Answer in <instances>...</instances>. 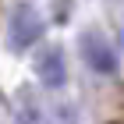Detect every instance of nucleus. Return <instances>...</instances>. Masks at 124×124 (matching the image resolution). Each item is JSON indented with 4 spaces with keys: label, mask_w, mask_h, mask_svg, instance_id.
Masks as SVG:
<instances>
[{
    "label": "nucleus",
    "mask_w": 124,
    "mask_h": 124,
    "mask_svg": "<svg viewBox=\"0 0 124 124\" xmlns=\"http://www.w3.org/2000/svg\"><path fill=\"white\" fill-rule=\"evenodd\" d=\"M36 75L46 89H60L67 82V64H64V50L60 46H46L43 57L36 60Z\"/></svg>",
    "instance_id": "7ed1b4c3"
},
{
    "label": "nucleus",
    "mask_w": 124,
    "mask_h": 124,
    "mask_svg": "<svg viewBox=\"0 0 124 124\" xmlns=\"http://www.w3.org/2000/svg\"><path fill=\"white\" fill-rule=\"evenodd\" d=\"M121 43H124V32H121Z\"/></svg>",
    "instance_id": "20e7f679"
},
{
    "label": "nucleus",
    "mask_w": 124,
    "mask_h": 124,
    "mask_svg": "<svg viewBox=\"0 0 124 124\" xmlns=\"http://www.w3.org/2000/svg\"><path fill=\"white\" fill-rule=\"evenodd\" d=\"M82 57H85V64L92 67V71H99V75H117V53H114V46H110L99 32H85V36H82Z\"/></svg>",
    "instance_id": "f03ea898"
},
{
    "label": "nucleus",
    "mask_w": 124,
    "mask_h": 124,
    "mask_svg": "<svg viewBox=\"0 0 124 124\" xmlns=\"http://www.w3.org/2000/svg\"><path fill=\"white\" fill-rule=\"evenodd\" d=\"M39 39H43V14L32 7L29 0L18 4V7L11 11V25H7V46L11 50H29L36 46Z\"/></svg>",
    "instance_id": "f257e3e1"
},
{
    "label": "nucleus",
    "mask_w": 124,
    "mask_h": 124,
    "mask_svg": "<svg viewBox=\"0 0 124 124\" xmlns=\"http://www.w3.org/2000/svg\"><path fill=\"white\" fill-rule=\"evenodd\" d=\"M114 124H117V121H114Z\"/></svg>",
    "instance_id": "39448f33"
}]
</instances>
